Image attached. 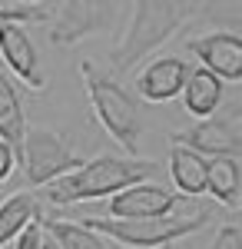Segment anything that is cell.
<instances>
[{
    "label": "cell",
    "mask_w": 242,
    "mask_h": 249,
    "mask_svg": "<svg viewBox=\"0 0 242 249\" xmlns=\"http://www.w3.org/2000/svg\"><path fill=\"white\" fill-rule=\"evenodd\" d=\"M159 170V163L143 160V156H116L103 153L93 160H83L73 173L60 176L56 183L43 186L40 196L50 206H73V203H93V199H110L126 186L146 183L153 173Z\"/></svg>",
    "instance_id": "1"
},
{
    "label": "cell",
    "mask_w": 242,
    "mask_h": 249,
    "mask_svg": "<svg viewBox=\"0 0 242 249\" xmlns=\"http://www.w3.org/2000/svg\"><path fill=\"white\" fill-rule=\"evenodd\" d=\"M196 10H199L196 3H176V0L136 3L130 10V20H126L120 40L113 43V50H110V70L106 73H113L116 80L123 73H130L143 57H149L153 50H159L163 43H169L176 37L192 20Z\"/></svg>",
    "instance_id": "2"
},
{
    "label": "cell",
    "mask_w": 242,
    "mask_h": 249,
    "mask_svg": "<svg viewBox=\"0 0 242 249\" xmlns=\"http://www.w3.org/2000/svg\"><path fill=\"white\" fill-rule=\"evenodd\" d=\"M80 80H83V90L90 96V107H93V116L100 120V126L133 156L139 146V136H143V113H139L136 96L113 73L96 67L93 60L80 63Z\"/></svg>",
    "instance_id": "3"
},
{
    "label": "cell",
    "mask_w": 242,
    "mask_h": 249,
    "mask_svg": "<svg viewBox=\"0 0 242 249\" xmlns=\"http://www.w3.org/2000/svg\"><path fill=\"white\" fill-rule=\"evenodd\" d=\"M83 226L100 232L103 239H110L116 246L126 249H163L173 246L176 239H183L189 232H199L209 223V213H196V216H166V219H136V223H123V219H106V216H86L80 219Z\"/></svg>",
    "instance_id": "4"
},
{
    "label": "cell",
    "mask_w": 242,
    "mask_h": 249,
    "mask_svg": "<svg viewBox=\"0 0 242 249\" xmlns=\"http://www.w3.org/2000/svg\"><path fill=\"white\" fill-rule=\"evenodd\" d=\"M17 163L23 166V179L30 190H43L56 183L60 176L73 173L83 156L73 153L70 140L56 130H47V126H30L23 133V143H20V153H17Z\"/></svg>",
    "instance_id": "5"
},
{
    "label": "cell",
    "mask_w": 242,
    "mask_h": 249,
    "mask_svg": "<svg viewBox=\"0 0 242 249\" xmlns=\"http://www.w3.org/2000/svg\"><path fill=\"white\" fill-rule=\"evenodd\" d=\"M173 146H186L192 153H199L203 160H216V156H242V120L239 113L229 116H209L199 120L196 126H189L183 133L169 136Z\"/></svg>",
    "instance_id": "6"
},
{
    "label": "cell",
    "mask_w": 242,
    "mask_h": 249,
    "mask_svg": "<svg viewBox=\"0 0 242 249\" xmlns=\"http://www.w3.org/2000/svg\"><path fill=\"white\" fill-rule=\"evenodd\" d=\"M176 203L179 196L159 183H136V186H126L123 193H116L106 199V219H123V223H136V219H166L176 213Z\"/></svg>",
    "instance_id": "7"
},
{
    "label": "cell",
    "mask_w": 242,
    "mask_h": 249,
    "mask_svg": "<svg viewBox=\"0 0 242 249\" xmlns=\"http://www.w3.org/2000/svg\"><path fill=\"white\" fill-rule=\"evenodd\" d=\"M186 50L199 60V67L209 70L223 83L242 80V37L236 30H209L186 40Z\"/></svg>",
    "instance_id": "8"
},
{
    "label": "cell",
    "mask_w": 242,
    "mask_h": 249,
    "mask_svg": "<svg viewBox=\"0 0 242 249\" xmlns=\"http://www.w3.org/2000/svg\"><path fill=\"white\" fill-rule=\"evenodd\" d=\"M116 3H56L53 43H76L83 37L103 34L113 23Z\"/></svg>",
    "instance_id": "9"
},
{
    "label": "cell",
    "mask_w": 242,
    "mask_h": 249,
    "mask_svg": "<svg viewBox=\"0 0 242 249\" xmlns=\"http://www.w3.org/2000/svg\"><path fill=\"white\" fill-rule=\"evenodd\" d=\"M0 60H3L7 70H10L20 83H27L30 90H43V87H47L37 43L30 40V34H27L23 27L0 23Z\"/></svg>",
    "instance_id": "10"
},
{
    "label": "cell",
    "mask_w": 242,
    "mask_h": 249,
    "mask_svg": "<svg viewBox=\"0 0 242 249\" xmlns=\"http://www.w3.org/2000/svg\"><path fill=\"white\" fill-rule=\"evenodd\" d=\"M186 77H189V63L183 57H173V53L156 57L139 70V77H136V96L146 100V103H169V100H176V96L183 93Z\"/></svg>",
    "instance_id": "11"
},
{
    "label": "cell",
    "mask_w": 242,
    "mask_h": 249,
    "mask_svg": "<svg viewBox=\"0 0 242 249\" xmlns=\"http://www.w3.org/2000/svg\"><path fill=\"white\" fill-rule=\"evenodd\" d=\"M223 93H225V83L219 77H212L209 70L203 67H192L186 77V87H183V107H186L189 116H196V120H209V116H216V110L223 107Z\"/></svg>",
    "instance_id": "12"
},
{
    "label": "cell",
    "mask_w": 242,
    "mask_h": 249,
    "mask_svg": "<svg viewBox=\"0 0 242 249\" xmlns=\"http://www.w3.org/2000/svg\"><path fill=\"white\" fill-rule=\"evenodd\" d=\"M166 170L176 196H189V199L206 196V160L199 153H192L186 146H169Z\"/></svg>",
    "instance_id": "13"
},
{
    "label": "cell",
    "mask_w": 242,
    "mask_h": 249,
    "mask_svg": "<svg viewBox=\"0 0 242 249\" xmlns=\"http://www.w3.org/2000/svg\"><path fill=\"white\" fill-rule=\"evenodd\" d=\"M206 193L225 206V210H239L242 199V166L232 156H216L206 160Z\"/></svg>",
    "instance_id": "14"
},
{
    "label": "cell",
    "mask_w": 242,
    "mask_h": 249,
    "mask_svg": "<svg viewBox=\"0 0 242 249\" xmlns=\"http://www.w3.org/2000/svg\"><path fill=\"white\" fill-rule=\"evenodd\" d=\"M34 223H40V203L30 190H17L10 193L0 203V249L14 246L23 230H30Z\"/></svg>",
    "instance_id": "15"
},
{
    "label": "cell",
    "mask_w": 242,
    "mask_h": 249,
    "mask_svg": "<svg viewBox=\"0 0 242 249\" xmlns=\"http://www.w3.org/2000/svg\"><path fill=\"white\" fill-rule=\"evenodd\" d=\"M23 133H27V113H23L20 90L17 83L0 70V140L7 146H14V153H20Z\"/></svg>",
    "instance_id": "16"
},
{
    "label": "cell",
    "mask_w": 242,
    "mask_h": 249,
    "mask_svg": "<svg viewBox=\"0 0 242 249\" xmlns=\"http://www.w3.org/2000/svg\"><path fill=\"white\" fill-rule=\"evenodd\" d=\"M40 226L60 249H120L116 243L103 239L100 232H93L76 219H40Z\"/></svg>",
    "instance_id": "17"
},
{
    "label": "cell",
    "mask_w": 242,
    "mask_h": 249,
    "mask_svg": "<svg viewBox=\"0 0 242 249\" xmlns=\"http://www.w3.org/2000/svg\"><path fill=\"white\" fill-rule=\"evenodd\" d=\"M56 3H37V0H0V23L27 27V23H50Z\"/></svg>",
    "instance_id": "18"
},
{
    "label": "cell",
    "mask_w": 242,
    "mask_h": 249,
    "mask_svg": "<svg viewBox=\"0 0 242 249\" xmlns=\"http://www.w3.org/2000/svg\"><path fill=\"white\" fill-rule=\"evenodd\" d=\"M206 249H242V230L236 226V223H225V226L216 230L212 243H209Z\"/></svg>",
    "instance_id": "19"
},
{
    "label": "cell",
    "mask_w": 242,
    "mask_h": 249,
    "mask_svg": "<svg viewBox=\"0 0 242 249\" xmlns=\"http://www.w3.org/2000/svg\"><path fill=\"white\" fill-rule=\"evenodd\" d=\"M14 170H17V153H14V146H7L0 140V186L14 176Z\"/></svg>",
    "instance_id": "20"
},
{
    "label": "cell",
    "mask_w": 242,
    "mask_h": 249,
    "mask_svg": "<svg viewBox=\"0 0 242 249\" xmlns=\"http://www.w3.org/2000/svg\"><path fill=\"white\" fill-rule=\"evenodd\" d=\"M40 243H43V226L34 223L30 230H23L17 239H14V249H40Z\"/></svg>",
    "instance_id": "21"
},
{
    "label": "cell",
    "mask_w": 242,
    "mask_h": 249,
    "mask_svg": "<svg viewBox=\"0 0 242 249\" xmlns=\"http://www.w3.org/2000/svg\"><path fill=\"white\" fill-rule=\"evenodd\" d=\"M40 249H60V246H56L53 239H50V236H47V232H43V243H40Z\"/></svg>",
    "instance_id": "22"
},
{
    "label": "cell",
    "mask_w": 242,
    "mask_h": 249,
    "mask_svg": "<svg viewBox=\"0 0 242 249\" xmlns=\"http://www.w3.org/2000/svg\"><path fill=\"white\" fill-rule=\"evenodd\" d=\"M163 249H173V246H163Z\"/></svg>",
    "instance_id": "23"
}]
</instances>
